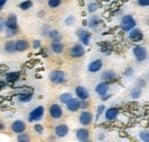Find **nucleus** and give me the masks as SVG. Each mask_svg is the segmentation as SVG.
Listing matches in <instances>:
<instances>
[{"instance_id":"obj_1","label":"nucleus","mask_w":149,"mask_h":142,"mask_svg":"<svg viewBox=\"0 0 149 142\" xmlns=\"http://www.w3.org/2000/svg\"><path fill=\"white\" fill-rule=\"evenodd\" d=\"M136 25V21L132 15H125L120 21V29L125 32H129L133 28H135Z\"/></svg>"},{"instance_id":"obj_2","label":"nucleus","mask_w":149,"mask_h":142,"mask_svg":"<svg viewBox=\"0 0 149 142\" xmlns=\"http://www.w3.org/2000/svg\"><path fill=\"white\" fill-rule=\"evenodd\" d=\"M44 113H45V108L42 106H38L35 109H32L29 113V117H28V120L30 123H33V122H39L42 117H44Z\"/></svg>"},{"instance_id":"obj_3","label":"nucleus","mask_w":149,"mask_h":142,"mask_svg":"<svg viewBox=\"0 0 149 142\" xmlns=\"http://www.w3.org/2000/svg\"><path fill=\"white\" fill-rule=\"evenodd\" d=\"M49 80L55 84V85H60L63 84L65 81V73L62 70H54L49 73Z\"/></svg>"},{"instance_id":"obj_4","label":"nucleus","mask_w":149,"mask_h":142,"mask_svg":"<svg viewBox=\"0 0 149 142\" xmlns=\"http://www.w3.org/2000/svg\"><path fill=\"white\" fill-rule=\"evenodd\" d=\"M133 55L138 62H143L148 56L146 48L143 46H140V45H136L135 47H133Z\"/></svg>"},{"instance_id":"obj_5","label":"nucleus","mask_w":149,"mask_h":142,"mask_svg":"<svg viewBox=\"0 0 149 142\" xmlns=\"http://www.w3.org/2000/svg\"><path fill=\"white\" fill-rule=\"evenodd\" d=\"M24 92L19 93L17 95L19 97V101L22 103H26V102H30L32 100V96H33V93H35V89L31 88V87H24Z\"/></svg>"},{"instance_id":"obj_6","label":"nucleus","mask_w":149,"mask_h":142,"mask_svg":"<svg viewBox=\"0 0 149 142\" xmlns=\"http://www.w3.org/2000/svg\"><path fill=\"white\" fill-rule=\"evenodd\" d=\"M76 35H77L79 41H80L83 45H85V46L90 45L92 35H91L88 31H86V30H84V29H78V30L76 31Z\"/></svg>"},{"instance_id":"obj_7","label":"nucleus","mask_w":149,"mask_h":142,"mask_svg":"<svg viewBox=\"0 0 149 142\" xmlns=\"http://www.w3.org/2000/svg\"><path fill=\"white\" fill-rule=\"evenodd\" d=\"M84 54H85V48L83 44H76L70 48V56L74 58H79L84 56Z\"/></svg>"},{"instance_id":"obj_8","label":"nucleus","mask_w":149,"mask_h":142,"mask_svg":"<svg viewBox=\"0 0 149 142\" xmlns=\"http://www.w3.org/2000/svg\"><path fill=\"white\" fill-rule=\"evenodd\" d=\"M49 116L53 119H60L63 116V110L60 106V104L57 103H53L52 106H49Z\"/></svg>"},{"instance_id":"obj_9","label":"nucleus","mask_w":149,"mask_h":142,"mask_svg":"<svg viewBox=\"0 0 149 142\" xmlns=\"http://www.w3.org/2000/svg\"><path fill=\"white\" fill-rule=\"evenodd\" d=\"M65 106H67V109H68L69 111L76 112V111H78V110L81 108V100L76 99V97H71V99L65 103Z\"/></svg>"},{"instance_id":"obj_10","label":"nucleus","mask_w":149,"mask_h":142,"mask_svg":"<svg viewBox=\"0 0 149 142\" xmlns=\"http://www.w3.org/2000/svg\"><path fill=\"white\" fill-rule=\"evenodd\" d=\"M5 26H6V29H10V30H17V28H19V23H17V17H16V15H14V14H10L8 17L6 18V21H5Z\"/></svg>"},{"instance_id":"obj_11","label":"nucleus","mask_w":149,"mask_h":142,"mask_svg":"<svg viewBox=\"0 0 149 142\" xmlns=\"http://www.w3.org/2000/svg\"><path fill=\"white\" fill-rule=\"evenodd\" d=\"M129 32H130L129 33V38H130L131 41H133V42H138V41H141L143 39V32L140 29H138V28H133Z\"/></svg>"},{"instance_id":"obj_12","label":"nucleus","mask_w":149,"mask_h":142,"mask_svg":"<svg viewBox=\"0 0 149 142\" xmlns=\"http://www.w3.org/2000/svg\"><path fill=\"white\" fill-rule=\"evenodd\" d=\"M10 128H12V131H13L14 133L19 134V133L25 132V129H26V125H25V123H24L23 120H19V119H17V120H14V122L12 123Z\"/></svg>"},{"instance_id":"obj_13","label":"nucleus","mask_w":149,"mask_h":142,"mask_svg":"<svg viewBox=\"0 0 149 142\" xmlns=\"http://www.w3.org/2000/svg\"><path fill=\"white\" fill-rule=\"evenodd\" d=\"M79 122L84 126H88L93 122V115L90 111H83L80 113V116H79Z\"/></svg>"},{"instance_id":"obj_14","label":"nucleus","mask_w":149,"mask_h":142,"mask_svg":"<svg viewBox=\"0 0 149 142\" xmlns=\"http://www.w3.org/2000/svg\"><path fill=\"white\" fill-rule=\"evenodd\" d=\"M118 115H119V110H118V108L112 106V108H109V109L104 110V118H106L107 120H109V122L115 120V119L118 117Z\"/></svg>"},{"instance_id":"obj_15","label":"nucleus","mask_w":149,"mask_h":142,"mask_svg":"<svg viewBox=\"0 0 149 142\" xmlns=\"http://www.w3.org/2000/svg\"><path fill=\"white\" fill-rule=\"evenodd\" d=\"M74 93H76L77 97H78L79 100H81V101H86V100H88V97H90L88 90L85 88L84 86H77Z\"/></svg>"},{"instance_id":"obj_16","label":"nucleus","mask_w":149,"mask_h":142,"mask_svg":"<svg viewBox=\"0 0 149 142\" xmlns=\"http://www.w3.org/2000/svg\"><path fill=\"white\" fill-rule=\"evenodd\" d=\"M54 132H55V135L57 138H64L69 133V127L67 124H58L55 127Z\"/></svg>"},{"instance_id":"obj_17","label":"nucleus","mask_w":149,"mask_h":142,"mask_svg":"<svg viewBox=\"0 0 149 142\" xmlns=\"http://www.w3.org/2000/svg\"><path fill=\"white\" fill-rule=\"evenodd\" d=\"M102 67H103V62H102V60L97 58V60L92 61V62L88 64L87 69H88L90 72H92V73H96V72H99V71L102 69Z\"/></svg>"},{"instance_id":"obj_18","label":"nucleus","mask_w":149,"mask_h":142,"mask_svg":"<svg viewBox=\"0 0 149 142\" xmlns=\"http://www.w3.org/2000/svg\"><path fill=\"white\" fill-rule=\"evenodd\" d=\"M76 136L79 141L81 142H85V141H88L90 139V131L87 128H78L76 131Z\"/></svg>"},{"instance_id":"obj_19","label":"nucleus","mask_w":149,"mask_h":142,"mask_svg":"<svg viewBox=\"0 0 149 142\" xmlns=\"http://www.w3.org/2000/svg\"><path fill=\"white\" fill-rule=\"evenodd\" d=\"M108 90H109V83H107V81H101V83H99V84L95 86V92H96V94H99L100 96L107 94Z\"/></svg>"},{"instance_id":"obj_20","label":"nucleus","mask_w":149,"mask_h":142,"mask_svg":"<svg viewBox=\"0 0 149 142\" xmlns=\"http://www.w3.org/2000/svg\"><path fill=\"white\" fill-rule=\"evenodd\" d=\"M29 41L25 39H19L15 41V49L16 52H25L29 49Z\"/></svg>"},{"instance_id":"obj_21","label":"nucleus","mask_w":149,"mask_h":142,"mask_svg":"<svg viewBox=\"0 0 149 142\" xmlns=\"http://www.w3.org/2000/svg\"><path fill=\"white\" fill-rule=\"evenodd\" d=\"M19 78H21V72L19 71H12V72H8L6 74V80L10 84H15L16 81H19Z\"/></svg>"},{"instance_id":"obj_22","label":"nucleus","mask_w":149,"mask_h":142,"mask_svg":"<svg viewBox=\"0 0 149 142\" xmlns=\"http://www.w3.org/2000/svg\"><path fill=\"white\" fill-rule=\"evenodd\" d=\"M51 48L55 54H61L64 49V45L61 40H53V42L51 44Z\"/></svg>"},{"instance_id":"obj_23","label":"nucleus","mask_w":149,"mask_h":142,"mask_svg":"<svg viewBox=\"0 0 149 142\" xmlns=\"http://www.w3.org/2000/svg\"><path fill=\"white\" fill-rule=\"evenodd\" d=\"M102 80L107 83H112L116 80V73L112 70H106L102 73Z\"/></svg>"},{"instance_id":"obj_24","label":"nucleus","mask_w":149,"mask_h":142,"mask_svg":"<svg viewBox=\"0 0 149 142\" xmlns=\"http://www.w3.org/2000/svg\"><path fill=\"white\" fill-rule=\"evenodd\" d=\"M5 52H7V53L16 52V49H15V41L14 40H9V41H7L5 44Z\"/></svg>"},{"instance_id":"obj_25","label":"nucleus","mask_w":149,"mask_h":142,"mask_svg":"<svg viewBox=\"0 0 149 142\" xmlns=\"http://www.w3.org/2000/svg\"><path fill=\"white\" fill-rule=\"evenodd\" d=\"M48 37L52 39V40H61L62 39V35L60 33V31L57 30H51L48 32Z\"/></svg>"},{"instance_id":"obj_26","label":"nucleus","mask_w":149,"mask_h":142,"mask_svg":"<svg viewBox=\"0 0 149 142\" xmlns=\"http://www.w3.org/2000/svg\"><path fill=\"white\" fill-rule=\"evenodd\" d=\"M19 9H22V10H28V9H30V8L32 7V1H31V0L22 1V2H19Z\"/></svg>"},{"instance_id":"obj_27","label":"nucleus","mask_w":149,"mask_h":142,"mask_svg":"<svg viewBox=\"0 0 149 142\" xmlns=\"http://www.w3.org/2000/svg\"><path fill=\"white\" fill-rule=\"evenodd\" d=\"M71 97H72V94H71V93H62V94L58 96L60 102H61V103H63V104H65V103H67Z\"/></svg>"},{"instance_id":"obj_28","label":"nucleus","mask_w":149,"mask_h":142,"mask_svg":"<svg viewBox=\"0 0 149 142\" xmlns=\"http://www.w3.org/2000/svg\"><path fill=\"white\" fill-rule=\"evenodd\" d=\"M100 23H101V21L97 17H92L88 21V26L92 28V29H96L100 25Z\"/></svg>"},{"instance_id":"obj_29","label":"nucleus","mask_w":149,"mask_h":142,"mask_svg":"<svg viewBox=\"0 0 149 142\" xmlns=\"http://www.w3.org/2000/svg\"><path fill=\"white\" fill-rule=\"evenodd\" d=\"M140 96H141V89H140V87H134V88H132V90H131V97H132V99L136 100V99H139Z\"/></svg>"},{"instance_id":"obj_30","label":"nucleus","mask_w":149,"mask_h":142,"mask_svg":"<svg viewBox=\"0 0 149 142\" xmlns=\"http://www.w3.org/2000/svg\"><path fill=\"white\" fill-rule=\"evenodd\" d=\"M140 140L143 142H149V131H141L139 133Z\"/></svg>"},{"instance_id":"obj_31","label":"nucleus","mask_w":149,"mask_h":142,"mask_svg":"<svg viewBox=\"0 0 149 142\" xmlns=\"http://www.w3.org/2000/svg\"><path fill=\"white\" fill-rule=\"evenodd\" d=\"M17 141L19 142H29L30 141V136H29V134H26V133H19V135H17Z\"/></svg>"},{"instance_id":"obj_32","label":"nucleus","mask_w":149,"mask_h":142,"mask_svg":"<svg viewBox=\"0 0 149 142\" xmlns=\"http://www.w3.org/2000/svg\"><path fill=\"white\" fill-rule=\"evenodd\" d=\"M61 1H62V0H48L47 3H48V6H49L51 8H57V7L61 5Z\"/></svg>"},{"instance_id":"obj_33","label":"nucleus","mask_w":149,"mask_h":142,"mask_svg":"<svg viewBox=\"0 0 149 142\" xmlns=\"http://www.w3.org/2000/svg\"><path fill=\"white\" fill-rule=\"evenodd\" d=\"M87 9L90 13H95L97 9H99V5L96 2H91L88 6H87Z\"/></svg>"},{"instance_id":"obj_34","label":"nucleus","mask_w":149,"mask_h":142,"mask_svg":"<svg viewBox=\"0 0 149 142\" xmlns=\"http://www.w3.org/2000/svg\"><path fill=\"white\" fill-rule=\"evenodd\" d=\"M104 110H106V106H103V104H101V106H97V110H96V120H97L99 117L104 112Z\"/></svg>"},{"instance_id":"obj_35","label":"nucleus","mask_w":149,"mask_h":142,"mask_svg":"<svg viewBox=\"0 0 149 142\" xmlns=\"http://www.w3.org/2000/svg\"><path fill=\"white\" fill-rule=\"evenodd\" d=\"M33 128H35V131L37 132L38 134H42L44 133V126L41 124H36L33 126Z\"/></svg>"},{"instance_id":"obj_36","label":"nucleus","mask_w":149,"mask_h":142,"mask_svg":"<svg viewBox=\"0 0 149 142\" xmlns=\"http://www.w3.org/2000/svg\"><path fill=\"white\" fill-rule=\"evenodd\" d=\"M138 5L140 7H148L149 0H138Z\"/></svg>"},{"instance_id":"obj_37","label":"nucleus","mask_w":149,"mask_h":142,"mask_svg":"<svg viewBox=\"0 0 149 142\" xmlns=\"http://www.w3.org/2000/svg\"><path fill=\"white\" fill-rule=\"evenodd\" d=\"M32 46H33V48H35V49H39V48H41V42H40V40H33Z\"/></svg>"},{"instance_id":"obj_38","label":"nucleus","mask_w":149,"mask_h":142,"mask_svg":"<svg viewBox=\"0 0 149 142\" xmlns=\"http://www.w3.org/2000/svg\"><path fill=\"white\" fill-rule=\"evenodd\" d=\"M74 22V16H69V17H67V19H65V24H67V25H71Z\"/></svg>"},{"instance_id":"obj_39","label":"nucleus","mask_w":149,"mask_h":142,"mask_svg":"<svg viewBox=\"0 0 149 142\" xmlns=\"http://www.w3.org/2000/svg\"><path fill=\"white\" fill-rule=\"evenodd\" d=\"M16 32H17V30H10V29H6V33H7V36H9V37L15 36V35H16Z\"/></svg>"},{"instance_id":"obj_40","label":"nucleus","mask_w":149,"mask_h":142,"mask_svg":"<svg viewBox=\"0 0 149 142\" xmlns=\"http://www.w3.org/2000/svg\"><path fill=\"white\" fill-rule=\"evenodd\" d=\"M132 73H133V69H132V68H127V69L125 70V72H124L125 76H131Z\"/></svg>"},{"instance_id":"obj_41","label":"nucleus","mask_w":149,"mask_h":142,"mask_svg":"<svg viewBox=\"0 0 149 142\" xmlns=\"http://www.w3.org/2000/svg\"><path fill=\"white\" fill-rule=\"evenodd\" d=\"M109 99H110V94H109V95H108V94H104V95L101 96V100H102V101H107V100H109Z\"/></svg>"},{"instance_id":"obj_42","label":"nucleus","mask_w":149,"mask_h":142,"mask_svg":"<svg viewBox=\"0 0 149 142\" xmlns=\"http://www.w3.org/2000/svg\"><path fill=\"white\" fill-rule=\"evenodd\" d=\"M5 87H6V83H5V81H2V80H0V90H1V89H3Z\"/></svg>"},{"instance_id":"obj_43","label":"nucleus","mask_w":149,"mask_h":142,"mask_svg":"<svg viewBox=\"0 0 149 142\" xmlns=\"http://www.w3.org/2000/svg\"><path fill=\"white\" fill-rule=\"evenodd\" d=\"M5 127H6V125H5V123H3L2 120H0V131L5 129Z\"/></svg>"},{"instance_id":"obj_44","label":"nucleus","mask_w":149,"mask_h":142,"mask_svg":"<svg viewBox=\"0 0 149 142\" xmlns=\"http://www.w3.org/2000/svg\"><path fill=\"white\" fill-rule=\"evenodd\" d=\"M6 2H7V0H0V9L2 8V6H5Z\"/></svg>"},{"instance_id":"obj_45","label":"nucleus","mask_w":149,"mask_h":142,"mask_svg":"<svg viewBox=\"0 0 149 142\" xmlns=\"http://www.w3.org/2000/svg\"><path fill=\"white\" fill-rule=\"evenodd\" d=\"M3 26H5V25H3V23H0V32L2 31V29H3Z\"/></svg>"}]
</instances>
